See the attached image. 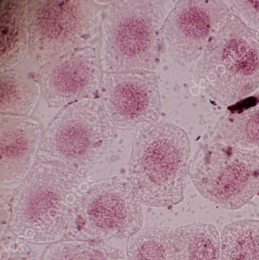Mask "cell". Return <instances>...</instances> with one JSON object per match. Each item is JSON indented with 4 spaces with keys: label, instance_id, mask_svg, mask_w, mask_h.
<instances>
[{
    "label": "cell",
    "instance_id": "cell-1",
    "mask_svg": "<svg viewBox=\"0 0 259 260\" xmlns=\"http://www.w3.org/2000/svg\"><path fill=\"white\" fill-rule=\"evenodd\" d=\"M85 178L66 168L36 162L12 195L9 231L32 244L59 242L66 235Z\"/></svg>",
    "mask_w": 259,
    "mask_h": 260
},
{
    "label": "cell",
    "instance_id": "cell-10",
    "mask_svg": "<svg viewBox=\"0 0 259 260\" xmlns=\"http://www.w3.org/2000/svg\"><path fill=\"white\" fill-rule=\"evenodd\" d=\"M231 14L217 0H181L164 21L162 29L169 56L181 66L196 62L219 24Z\"/></svg>",
    "mask_w": 259,
    "mask_h": 260
},
{
    "label": "cell",
    "instance_id": "cell-3",
    "mask_svg": "<svg viewBox=\"0 0 259 260\" xmlns=\"http://www.w3.org/2000/svg\"><path fill=\"white\" fill-rule=\"evenodd\" d=\"M193 79L208 97L224 106L255 93L259 88V30L230 14L196 61Z\"/></svg>",
    "mask_w": 259,
    "mask_h": 260
},
{
    "label": "cell",
    "instance_id": "cell-18",
    "mask_svg": "<svg viewBox=\"0 0 259 260\" xmlns=\"http://www.w3.org/2000/svg\"><path fill=\"white\" fill-rule=\"evenodd\" d=\"M223 260H259V221L230 223L220 234Z\"/></svg>",
    "mask_w": 259,
    "mask_h": 260
},
{
    "label": "cell",
    "instance_id": "cell-7",
    "mask_svg": "<svg viewBox=\"0 0 259 260\" xmlns=\"http://www.w3.org/2000/svg\"><path fill=\"white\" fill-rule=\"evenodd\" d=\"M142 204L129 180L120 177L87 185L71 212L65 237L106 242L130 238L142 229Z\"/></svg>",
    "mask_w": 259,
    "mask_h": 260
},
{
    "label": "cell",
    "instance_id": "cell-16",
    "mask_svg": "<svg viewBox=\"0 0 259 260\" xmlns=\"http://www.w3.org/2000/svg\"><path fill=\"white\" fill-rule=\"evenodd\" d=\"M178 260H223L220 235L208 223L193 222L174 229Z\"/></svg>",
    "mask_w": 259,
    "mask_h": 260
},
{
    "label": "cell",
    "instance_id": "cell-8",
    "mask_svg": "<svg viewBox=\"0 0 259 260\" xmlns=\"http://www.w3.org/2000/svg\"><path fill=\"white\" fill-rule=\"evenodd\" d=\"M189 177L204 200L225 210H239L258 192L259 151L204 142L190 161Z\"/></svg>",
    "mask_w": 259,
    "mask_h": 260
},
{
    "label": "cell",
    "instance_id": "cell-20",
    "mask_svg": "<svg viewBox=\"0 0 259 260\" xmlns=\"http://www.w3.org/2000/svg\"><path fill=\"white\" fill-rule=\"evenodd\" d=\"M0 260H39L28 242L6 231L0 235Z\"/></svg>",
    "mask_w": 259,
    "mask_h": 260
},
{
    "label": "cell",
    "instance_id": "cell-17",
    "mask_svg": "<svg viewBox=\"0 0 259 260\" xmlns=\"http://www.w3.org/2000/svg\"><path fill=\"white\" fill-rule=\"evenodd\" d=\"M127 260H178L174 229L147 227L129 238Z\"/></svg>",
    "mask_w": 259,
    "mask_h": 260
},
{
    "label": "cell",
    "instance_id": "cell-14",
    "mask_svg": "<svg viewBox=\"0 0 259 260\" xmlns=\"http://www.w3.org/2000/svg\"><path fill=\"white\" fill-rule=\"evenodd\" d=\"M1 115L27 118L39 100L38 81L17 70L1 71Z\"/></svg>",
    "mask_w": 259,
    "mask_h": 260
},
{
    "label": "cell",
    "instance_id": "cell-6",
    "mask_svg": "<svg viewBox=\"0 0 259 260\" xmlns=\"http://www.w3.org/2000/svg\"><path fill=\"white\" fill-rule=\"evenodd\" d=\"M109 2L28 1L29 49L40 64L91 47Z\"/></svg>",
    "mask_w": 259,
    "mask_h": 260
},
{
    "label": "cell",
    "instance_id": "cell-4",
    "mask_svg": "<svg viewBox=\"0 0 259 260\" xmlns=\"http://www.w3.org/2000/svg\"><path fill=\"white\" fill-rule=\"evenodd\" d=\"M164 17L162 1H110L103 10L100 29L103 73L155 70L161 56Z\"/></svg>",
    "mask_w": 259,
    "mask_h": 260
},
{
    "label": "cell",
    "instance_id": "cell-22",
    "mask_svg": "<svg viewBox=\"0 0 259 260\" xmlns=\"http://www.w3.org/2000/svg\"><path fill=\"white\" fill-rule=\"evenodd\" d=\"M11 218L10 204L5 201L3 197L1 198V206H0V232L4 233L9 230V221Z\"/></svg>",
    "mask_w": 259,
    "mask_h": 260
},
{
    "label": "cell",
    "instance_id": "cell-12",
    "mask_svg": "<svg viewBox=\"0 0 259 260\" xmlns=\"http://www.w3.org/2000/svg\"><path fill=\"white\" fill-rule=\"evenodd\" d=\"M41 125L24 117L0 116V183L21 182L38 157L42 140Z\"/></svg>",
    "mask_w": 259,
    "mask_h": 260
},
{
    "label": "cell",
    "instance_id": "cell-13",
    "mask_svg": "<svg viewBox=\"0 0 259 260\" xmlns=\"http://www.w3.org/2000/svg\"><path fill=\"white\" fill-rule=\"evenodd\" d=\"M0 68L12 69L29 47L28 1L3 0L0 5Z\"/></svg>",
    "mask_w": 259,
    "mask_h": 260
},
{
    "label": "cell",
    "instance_id": "cell-2",
    "mask_svg": "<svg viewBox=\"0 0 259 260\" xmlns=\"http://www.w3.org/2000/svg\"><path fill=\"white\" fill-rule=\"evenodd\" d=\"M191 145L180 126L158 121L135 138L129 164V181L140 203L170 208L183 201Z\"/></svg>",
    "mask_w": 259,
    "mask_h": 260
},
{
    "label": "cell",
    "instance_id": "cell-11",
    "mask_svg": "<svg viewBox=\"0 0 259 260\" xmlns=\"http://www.w3.org/2000/svg\"><path fill=\"white\" fill-rule=\"evenodd\" d=\"M100 53L88 47L42 65L38 75L41 94L50 108L91 99L102 79Z\"/></svg>",
    "mask_w": 259,
    "mask_h": 260
},
{
    "label": "cell",
    "instance_id": "cell-19",
    "mask_svg": "<svg viewBox=\"0 0 259 260\" xmlns=\"http://www.w3.org/2000/svg\"><path fill=\"white\" fill-rule=\"evenodd\" d=\"M42 260H127L118 247L106 242L59 241L47 247Z\"/></svg>",
    "mask_w": 259,
    "mask_h": 260
},
{
    "label": "cell",
    "instance_id": "cell-21",
    "mask_svg": "<svg viewBox=\"0 0 259 260\" xmlns=\"http://www.w3.org/2000/svg\"><path fill=\"white\" fill-rule=\"evenodd\" d=\"M231 14L238 17L249 27L259 30V1L234 0L229 1Z\"/></svg>",
    "mask_w": 259,
    "mask_h": 260
},
{
    "label": "cell",
    "instance_id": "cell-9",
    "mask_svg": "<svg viewBox=\"0 0 259 260\" xmlns=\"http://www.w3.org/2000/svg\"><path fill=\"white\" fill-rule=\"evenodd\" d=\"M100 99L115 129L144 128L159 121L162 103L158 76L152 71L103 73Z\"/></svg>",
    "mask_w": 259,
    "mask_h": 260
},
{
    "label": "cell",
    "instance_id": "cell-15",
    "mask_svg": "<svg viewBox=\"0 0 259 260\" xmlns=\"http://www.w3.org/2000/svg\"><path fill=\"white\" fill-rule=\"evenodd\" d=\"M211 141L259 151V106L224 114L213 129Z\"/></svg>",
    "mask_w": 259,
    "mask_h": 260
},
{
    "label": "cell",
    "instance_id": "cell-5",
    "mask_svg": "<svg viewBox=\"0 0 259 260\" xmlns=\"http://www.w3.org/2000/svg\"><path fill=\"white\" fill-rule=\"evenodd\" d=\"M117 132L98 101L87 99L65 106L42 136L36 162L86 176L106 157Z\"/></svg>",
    "mask_w": 259,
    "mask_h": 260
}]
</instances>
